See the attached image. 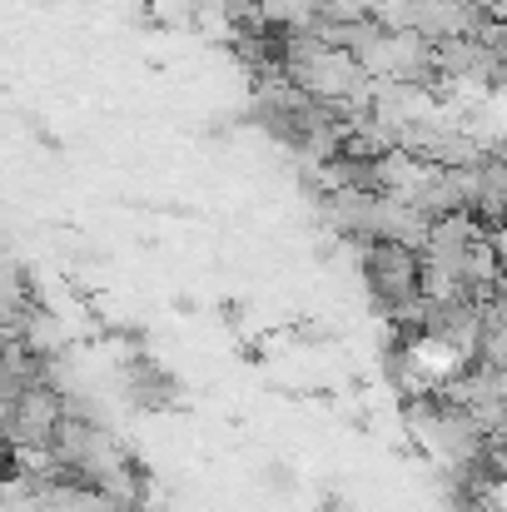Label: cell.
I'll return each instance as SVG.
<instances>
[{
  "label": "cell",
  "instance_id": "obj_1",
  "mask_svg": "<svg viewBox=\"0 0 507 512\" xmlns=\"http://www.w3.org/2000/svg\"><path fill=\"white\" fill-rule=\"evenodd\" d=\"M363 279H368L378 314H388L393 324H403L423 304V254L413 244L368 239L363 244Z\"/></svg>",
  "mask_w": 507,
  "mask_h": 512
}]
</instances>
